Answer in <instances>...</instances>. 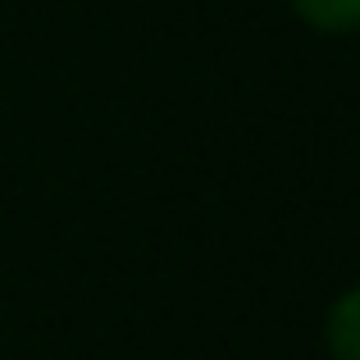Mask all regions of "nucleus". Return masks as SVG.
Wrapping results in <instances>:
<instances>
[{
    "instance_id": "f257e3e1",
    "label": "nucleus",
    "mask_w": 360,
    "mask_h": 360,
    "mask_svg": "<svg viewBox=\"0 0 360 360\" xmlns=\"http://www.w3.org/2000/svg\"><path fill=\"white\" fill-rule=\"evenodd\" d=\"M328 347L338 360H360V288L338 297V306L328 310Z\"/></svg>"
},
{
    "instance_id": "f03ea898",
    "label": "nucleus",
    "mask_w": 360,
    "mask_h": 360,
    "mask_svg": "<svg viewBox=\"0 0 360 360\" xmlns=\"http://www.w3.org/2000/svg\"><path fill=\"white\" fill-rule=\"evenodd\" d=\"M292 5L319 32H360V0H292Z\"/></svg>"
}]
</instances>
